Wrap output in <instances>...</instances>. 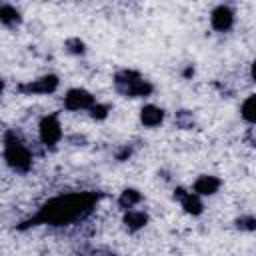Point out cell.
I'll return each instance as SVG.
<instances>
[{
	"mask_svg": "<svg viewBox=\"0 0 256 256\" xmlns=\"http://www.w3.org/2000/svg\"><path fill=\"white\" fill-rule=\"evenodd\" d=\"M102 198L100 192H68L50 198L48 202L42 204V208L26 222L18 224L20 230L38 226V224H48V226H66L74 222H82L92 214L96 208L98 200Z\"/></svg>",
	"mask_w": 256,
	"mask_h": 256,
	"instance_id": "obj_1",
	"label": "cell"
},
{
	"mask_svg": "<svg viewBox=\"0 0 256 256\" xmlns=\"http://www.w3.org/2000/svg\"><path fill=\"white\" fill-rule=\"evenodd\" d=\"M4 162L10 170H14L18 174H28L32 170V162H34L30 148L18 136V132L12 128L4 132Z\"/></svg>",
	"mask_w": 256,
	"mask_h": 256,
	"instance_id": "obj_2",
	"label": "cell"
},
{
	"mask_svg": "<svg viewBox=\"0 0 256 256\" xmlns=\"http://www.w3.org/2000/svg\"><path fill=\"white\" fill-rule=\"evenodd\" d=\"M112 84L118 94L126 98H148L154 92V84L146 80L138 70L132 68H122L114 74Z\"/></svg>",
	"mask_w": 256,
	"mask_h": 256,
	"instance_id": "obj_3",
	"label": "cell"
},
{
	"mask_svg": "<svg viewBox=\"0 0 256 256\" xmlns=\"http://www.w3.org/2000/svg\"><path fill=\"white\" fill-rule=\"evenodd\" d=\"M38 138L42 142L44 148H56L58 142L62 140V124H60V114L52 112L42 116L40 124H38Z\"/></svg>",
	"mask_w": 256,
	"mask_h": 256,
	"instance_id": "obj_4",
	"label": "cell"
},
{
	"mask_svg": "<svg viewBox=\"0 0 256 256\" xmlns=\"http://www.w3.org/2000/svg\"><path fill=\"white\" fill-rule=\"evenodd\" d=\"M58 86H60V78L56 74H44L34 80L18 84L16 90L24 96H46V94H54L58 90Z\"/></svg>",
	"mask_w": 256,
	"mask_h": 256,
	"instance_id": "obj_5",
	"label": "cell"
},
{
	"mask_svg": "<svg viewBox=\"0 0 256 256\" xmlns=\"http://www.w3.org/2000/svg\"><path fill=\"white\" fill-rule=\"evenodd\" d=\"M96 104V98L92 92H88L86 88H70L64 94V108L70 112H78V110H90Z\"/></svg>",
	"mask_w": 256,
	"mask_h": 256,
	"instance_id": "obj_6",
	"label": "cell"
},
{
	"mask_svg": "<svg viewBox=\"0 0 256 256\" xmlns=\"http://www.w3.org/2000/svg\"><path fill=\"white\" fill-rule=\"evenodd\" d=\"M234 22H236V12L228 4H218L210 12V26L216 32H228V30H232Z\"/></svg>",
	"mask_w": 256,
	"mask_h": 256,
	"instance_id": "obj_7",
	"label": "cell"
},
{
	"mask_svg": "<svg viewBox=\"0 0 256 256\" xmlns=\"http://www.w3.org/2000/svg\"><path fill=\"white\" fill-rule=\"evenodd\" d=\"M174 198L182 204V210L190 216H200L204 212V202H202V196L194 194V192H188L186 188L178 186L174 188Z\"/></svg>",
	"mask_w": 256,
	"mask_h": 256,
	"instance_id": "obj_8",
	"label": "cell"
},
{
	"mask_svg": "<svg viewBox=\"0 0 256 256\" xmlns=\"http://www.w3.org/2000/svg\"><path fill=\"white\" fill-rule=\"evenodd\" d=\"M222 186V180L218 176H212V174H202L194 180L192 184V192L198 194V196H214Z\"/></svg>",
	"mask_w": 256,
	"mask_h": 256,
	"instance_id": "obj_9",
	"label": "cell"
},
{
	"mask_svg": "<svg viewBox=\"0 0 256 256\" xmlns=\"http://www.w3.org/2000/svg\"><path fill=\"white\" fill-rule=\"evenodd\" d=\"M164 116H166V112L160 106H156V104H144L140 108V124L144 128H156V126H160L164 122Z\"/></svg>",
	"mask_w": 256,
	"mask_h": 256,
	"instance_id": "obj_10",
	"label": "cell"
},
{
	"mask_svg": "<svg viewBox=\"0 0 256 256\" xmlns=\"http://www.w3.org/2000/svg\"><path fill=\"white\" fill-rule=\"evenodd\" d=\"M148 222H150V216L144 210H128L122 216V224L128 232H138V230L146 228Z\"/></svg>",
	"mask_w": 256,
	"mask_h": 256,
	"instance_id": "obj_11",
	"label": "cell"
},
{
	"mask_svg": "<svg viewBox=\"0 0 256 256\" xmlns=\"http://www.w3.org/2000/svg\"><path fill=\"white\" fill-rule=\"evenodd\" d=\"M0 24L8 30H16L20 24H22V14L16 6L8 4V2H2L0 4Z\"/></svg>",
	"mask_w": 256,
	"mask_h": 256,
	"instance_id": "obj_12",
	"label": "cell"
},
{
	"mask_svg": "<svg viewBox=\"0 0 256 256\" xmlns=\"http://www.w3.org/2000/svg\"><path fill=\"white\" fill-rule=\"evenodd\" d=\"M142 202V194L140 190L136 188H124L120 194H118V206L128 212V210H134V206H138Z\"/></svg>",
	"mask_w": 256,
	"mask_h": 256,
	"instance_id": "obj_13",
	"label": "cell"
},
{
	"mask_svg": "<svg viewBox=\"0 0 256 256\" xmlns=\"http://www.w3.org/2000/svg\"><path fill=\"white\" fill-rule=\"evenodd\" d=\"M240 116L248 124H256V94H250L242 106H240Z\"/></svg>",
	"mask_w": 256,
	"mask_h": 256,
	"instance_id": "obj_14",
	"label": "cell"
},
{
	"mask_svg": "<svg viewBox=\"0 0 256 256\" xmlns=\"http://www.w3.org/2000/svg\"><path fill=\"white\" fill-rule=\"evenodd\" d=\"M64 50L68 54H72V56H84L86 54V44L78 36H72V38H66L64 40Z\"/></svg>",
	"mask_w": 256,
	"mask_h": 256,
	"instance_id": "obj_15",
	"label": "cell"
},
{
	"mask_svg": "<svg viewBox=\"0 0 256 256\" xmlns=\"http://www.w3.org/2000/svg\"><path fill=\"white\" fill-rule=\"evenodd\" d=\"M234 226L240 230V232H254L256 230V216L252 214H242L234 220Z\"/></svg>",
	"mask_w": 256,
	"mask_h": 256,
	"instance_id": "obj_16",
	"label": "cell"
},
{
	"mask_svg": "<svg viewBox=\"0 0 256 256\" xmlns=\"http://www.w3.org/2000/svg\"><path fill=\"white\" fill-rule=\"evenodd\" d=\"M88 114H90V118H92V120H96V122L106 120V118H108V114H110V106H108V104H102V102H96V104L88 110Z\"/></svg>",
	"mask_w": 256,
	"mask_h": 256,
	"instance_id": "obj_17",
	"label": "cell"
},
{
	"mask_svg": "<svg viewBox=\"0 0 256 256\" xmlns=\"http://www.w3.org/2000/svg\"><path fill=\"white\" fill-rule=\"evenodd\" d=\"M174 120H176V126L182 128V130H188V128H192V124H194V116H192V112H188V110H178Z\"/></svg>",
	"mask_w": 256,
	"mask_h": 256,
	"instance_id": "obj_18",
	"label": "cell"
},
{
	"mask_svg": "<svg viewBox=\"0 0 256 256\" xmlns=\"http://www.w3.org/2000/svg\"><path fill=\"white\" fill-rule=\"evenodd\" d=\"M132 152H134V150H132L130 144H122V146L116 150V160H118V162H124V160H128V158L132 156Z\"/></svg>",
	"mask_w": 256,
	"mask_h": 256,
	"instance_id": "obj_19",
	"label": "cell"
},
{
	"mask_svg": "<svg viewBox=\"0 0 256 256\" xmlns=\"http://www.w3.org/2000/svg\"><path fill=\"white\" fill-rule=\"evenodd\" d=\"M250 74H252V78H254V82H256V60L252 62V68H250Z\"/></svg>",
	"mask_w": 256,
	"mask_h": 256,
	"instance_id": "obj_20",
	"label": "cell"
},
{
	"mask_svg": "<svg viewBox=\"0 0 256 256\" xmlns=\"http://www.w3.org/2000/svg\"><path fill=\"white\" fill-rule=\"evenodd\" d=\"M192 74H194V68H192V66H188V68L184 70V76L188 78V76H192Z\"/></svg>",
	"mask_w": 256,
	"mask_h": 256,
	"instance_id": "obj_21",
	"label": "cell"
}]
</instances>
